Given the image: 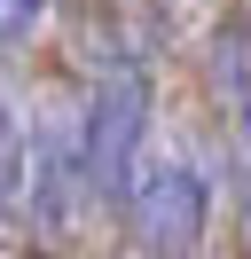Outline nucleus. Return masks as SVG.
<instances>
[{
    "mask_svg": "<svg viewBox=\"0 0 251 259\" xmlns=\"http://www.w3.org/2000/svg\"><path fill=\"white\" fill-rule=\"evenodd\" d=\"M228 71H235V102H243V196H251V55L228 48Z\"/></svg>",
    "mask_w": 251,
    "mask_h": 259,
    "instance_id": "obj_5",
    "label": "nucleus"
},
{
    "mask_svg": "<svg viewBox=\"0 0 251 259\" xmlns=\"http://www.w3.org/2000/svg\"><path fill=\"white\" fill-rule=\"evenodd\" d=\"M39 16H47V0H0V48H16L24 32H39Z\"/></svg>",
    "mask_w": 251,
    "mask_h": 259,
    "instance_id": "obj_6",
    "label": "nucleus"
},
{
    "mask_svg": "<svg viewBox=\"0 0 251 259\" xmlns=\"http://www.w3.org/2000/svg\"><path fill=\"white\" fill-rule=\"evenodd\" d=\"M16 181H24V134H16V110L0 102V196H16Z\"/></svg>",
    "mask_w": 251,
    "mask_h": 259,
    "instance_id": "obj_4",
    "label": "nucleus"
},
{
    "mask_svg": "<svg viewBox=\"0 0 251 259\" xmlns=\"http://www.w3.org/2000/svg\"><path fill=\"white\" fill-rule=\"evenodd\" d=\"M118 204L134 212V236H141L149 259H188L196 236H204L212 196H204V181L188 173L181 157H157V165H134V181H126Z\"/></svg>",
    "mask_w": 251,
    "mask_h": 259,
    "instance_id": "obj_1",
    "label": "nucleus"
},
{
    "mask_svg": "<svg viewBox=\"0 0 251 259\" xmlns=\"http://www.w3.org/2000/svg\"><path fill=\"white\" fill-rule=\"evenodd\" d=\"M78 189H87V149H78L71 134H47V142H39V173H31V196H39L47 228H63V220H71Z\"/></svg>",
    "mask_w": 251,
    "mask_h": 259,
    "instance_id": "obj_3",
    "label": "nucleus"
},
{
    "mask_svg": "<svg viewBox=\"0 0 251 259\" xmlns=\"http://www.w3.org/2000/svg\"><path fill=\"white\" fill-rule=\"evenodd\" d=\"M141 142H149V79L141 71H110L102 95H94V118H87V189L94 196H126L141 165Z\"/></svg>",
    "mask_w": 251,
    "mask_h": 259,
    "instance_id": "obj_2",
    "label": "nucleus"
}]
</instances>
